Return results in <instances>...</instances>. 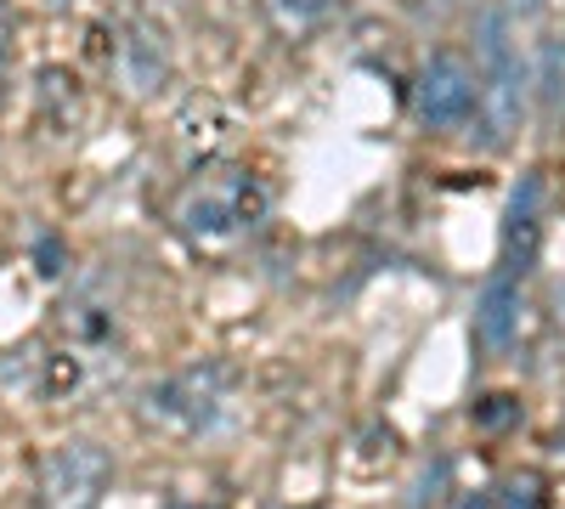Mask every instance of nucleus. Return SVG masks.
Listing matches in <instances>:
<instances>
[{
    "label": "nucleus",
    "instance_id": "16",
    "mask_svg": "<svg viewBox=\"0 0 565 509\" xmlns=\"http://www.w3.org/2000/svg\"><path fill=\"white\" fill-rule=\"evenodd\" d=\"M175 509H199V503H175Z\"/></svg>",
    "mask_w": 565,
    "mask_h": 509
},
{
    "label": "nucleus",
    "instance_id": "7",
    "mask_svg": "<svg viewBox=\"0 0 565 509\" xmlns=\"http://www.w3.org/2000/svg\"><path fill=\"white\" fill-rule=\"evenodd\" d=\"M521 329H526V289H521V277L492 272L481 300H476V346L487 357H503V351H514Z\"/></svg>",
    "mask_w": 565,
    "mask_h": 509
},
{
    "label": "nucleus",
    "instance_id": "2",
    "mask_svg": "<svg viewBox=\"0 0 565 509\" xmlns=\"http://www.w3.org/2000/svg\"><path fill=\"white\" fill-rule=\"evenodd\" d=\"M226 413H232V368L226 362H186L141 391V425L159 436H175V442L215 436L226 425Z\"/></svg>",
    "mask_w": 565,
    "mask_h": 509
},
{
    "label": "nucleus",
    "instance_id": "3",
    "mask_svg": "<svg viewBox=\"0 0 565 509\" xmlns=\"http://www.w3.org/2000/svg\"><path fill=\"white\" fill-rule=\"evenodd\" d=\"M476 91H481L476 114L487 119V148H503L526 114V68L503 12H481L476 23Z\"/></svg>",
    "mask_w": 565,
    "mask_h": 509
},
{
    "label": "nucleus",
    "instance_id": "13",
    "mask_svg": "<svg viewBox=\"0 0 565 509\" xmlns=\"http://www.w3.org/2000/svg\"><path fill=\"white\" fill-rule=\"evenodd\" d=\"M63 12H103V7H114V0H57Z\"/></svg>",
    "mask_w": 565,
    "mask_h": 509
},
{
    "label": "nucleus",
    "instance_id": "14",
    "mask_svg": "<svg viewBox=\"0 0 565 509\" xmlns=\"http://www.w3.org/2000/svg\"><path fill=\"white\" fill-rule=\"evenodd\" d=\"M458 509H492V498H487V492H476V498H463Z\"/></svg>",
    "mask_w": 565,
    "mask_h": 509
},
{
    "label": "nucleus",
    "instance_id": "4",
    "mask_svg": "<svg viewBox=\"0 0 565 509\" xmlns=\"http://www.w3.org/2000/svg\"><path fill=\"white\" fill-rule=\"evenodd\" d=\"M108 481H114L108 447L90 442V436H74V442H57L40 458L34 498H40V509H103Z\"/></svg>",
    "mask_w": 565,
    "mask_h": 509
},
{
    "label": "nucleus",
    "instance_id": "15",
    "mask_svg": "<svg viewBox=\"0 0 565 509\" xmlns=\"http://www.w3.org/2000/svg\"><path fill=\"white\" fill-rule=\"evenodd\" d=\"M554 447H559V453H565V420H559V442H554Z\"/></svg>",
    "mask_w": 565,
    "mask_h": 509
},
{
    "label": "nucleus",
    "instance_id": "8",
    "mask_svg": "<svg viewBox=\"0 0 565 509\" xmlns=\"http://www.w3.org/2000/svg\"><path fill=\"white\" fill-rule=\"evenodd\" d=\"M119 74L130 91H159V79L170 74V45H164V29L159 23H130L119 34Z\"/></svg>",
    "mask_w": 565,
    "mask_h": 509
},
{
    "label": "nucleus",
    "instance_id": "1",
    "mask_svg": "<svg viewBox=\"0 0 565 509\" xmlns=\"http://www.w3.org/2000/svg\"><path fill=\"white\" fill-rule=\"evenodd\" d=\"M266 215H271V193H266V181L244 165H204L170 204L175 233L199 255L238 250L244 238L260 233Z\"/></svg>",
    "mask_w": 565,
    "mask_h": 509
},
{
    "label": "nucleus",
    "instance_id": "5",
    "mask_svg": "<svg viewBox=\"0 0 565 509\" xmlns=\"http://www.w3.org/2000/svg\"><path fill=\"white\" fill-rule=\"evenodd\" d=\"M476 103H481V91H476V68H469L458 52H436L430 63L418 68L413 79V119L424 130H458L476 119Z\"/></svg>",
    "mask_w": 565,
    "mask_h": 509
},
{
    "label": "nucleus",
    "instance_id": "10",
    "mask_svg": "<svg viewBox=\"0 0 565 509\" xmlns=\"http://www.w3.org/2000/svg\"><path fill=\"white\" fill-rule=\"evenodd\" d=\"M328 7H334V0H266V12H271V23H277L282 34L317 29V23L328 18Z\"/></svg>",
    "mask_w": 565,
    "mask_h": 509
},
{
    "label": "nucleus",
    "instance_id": "11",
    "mask_svg": "<svg viewBox=\"0 0 565 509\" xmlns=\"http://www.w3.org/2000/svg\"><path fill=\"white\" fill-rule=\"evenodd\" d=\"M537 85H543V97H548V119H559L565 114V40H548L543 45Z\"/></svg>",
    "mask_w": 565,
    "mask_h": 509
},
{
    "label": "nucleus",
    "instance_id": "9",
    "mask_svg": "<svg viewBox=\"0 0 565 509\" xmlns=\"http://www.w3.org/2000/svg\"><path fill=\"white\" fill-rule=\"evenodd\" d=\"M487 498H492V509H548V492H543V476H537V470L503 476Z\"/></svg>",
    "mask_w": 565,
    "mask_h": 509
},
{
    "label": "nucleus",
    "instance_id": "6",
    "mask_svg": "<svg viewBox=\"0 0 565 509\" xmlns=\"http://www.w3.org/2000/svg\"><path fill=\"white\" fill-rule=\"evenodd\" d=\"M543 215H548V188L537 170H526L521 188L509 193V210H503V272L521 277V284L543 250Z\"/></svg>",
    "mask_w": 565,
    "mask_h": 509
},
{
    "label": "nucleus",
    "instance_id": "12",
    "mask_svg": "<svg viewBox=\"0 0 565 509\" xmlns=\"http://www.w3.org/2000/svg\"><path fill=\"white\" fill-rule=\"evenodd\" d=\"M7 57H12V7L0 0V79H7Z\"/></svg>",
    "mask_w": 565,
    "mask_h": 509
}]
</instances>
